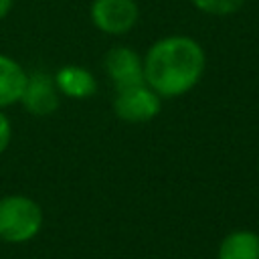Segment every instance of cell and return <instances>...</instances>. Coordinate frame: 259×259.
<instances>
[{
  "mask_svg": "<svg viewBox=\"0 0 259 259\" xmlns=\"http://www.w3.org/2000/svg\"><path fill=\"white\" fill-rule=\"evenodd\" d=\"M144 59V81L162 99L192 91L206 69L202 45L188 34H168L150 45Z\"/></svg>",
  "mask_w": 259,
  "mask_h": 259,
  "instance_id": "1",
  "label": "cell"
},
{
  "mask_svg": "<svg viewBox=\"0 0 259 259\" xmlns=\"http://www.w3.org/2000/svg\"><path fill=\"white\" fill-rule=\"evenodd\" d=\"M45 223L40 204L26 194H6L0 198V241L20 245L32 241Z\"/></svg>",
  "mask_w": 259,
  "mask_h": 259,
  "instance_id": "2",
  "label": "cell"
},
{
  "mask_svg": "<svg viewBox=\"0 0 259 259\" xmlns=\"http://www.w3.org/2000/svg\"><path fill=\"white\" fill-rule=\"evenodd\" d=\"M61 103V93L55 85L53 75L34 71L28 73L26 87L20 97V105L34 117H47L59 109Z\"/></svg>",
  "mask_w": 259,
  "mask_h": 259,
  "instance_id": "6",
  "label": "cell"
},
{
  "mask_svg": "<svg viewBox=\"0 0 259 259\" xmlns=\"http://www.w3.org/2000/svg\"><path fill=\"white\" fill-rule=\"evenodd\" d=\"M10 140H12V123L4 113V109H0V154L6 152V148L10 146Z\"/></svg>",
  "mask_w": 259,
  "mask_h": 259,
  "instance_id": "11",
  "label": "cell"
},
{
  "mask_svg": "<svg viewBox=\"0 0 259 259\" xmlns=\"http://www.w3.org/2000/svg\"><path fill=\"white\" fill-rule=\"evenodd\" d=\"M162 111V97L146 83L115 91L113 113L123 123H148Z\"/></svg>",
  "mask_w": 259,
  "mask_h": 259,
  "instance_id": "3",
  "label": "cell"
},
{
  "mask_svg": "<svg viewBox=\"0 0 259 259\" xmlns=\"http://www.w3.org/2000/svg\"><path fill=\"white\" fill-rule=\"evenodd\" d=\"M192 6L210 16H231L243 8L247 0H190Z\"/></svg>",
  "mask_w": 259,
  "mask_h": 259,
  "instance_id": "10",
  "label": "cell"
},
{
  "mask_svg": "<svg viewBox=\"0 0 259 259\" xmlns=\"http://www.w3.org/2000/svg\"><path fill=\"white\" fill-rule=\"evenodd\" d=\"M103 67L115 91L146 83L144 81V59L130 47H121V45L111 47L105 53Z\"/></svg>",
  "mask_w": 259,
  "mask_h": 259,
  "instance_id": "5",
  "label": "cell"
},
{
  "mask_svg": "<svg viewBox=\"0 0 259 259\" xmlns=\"http://www.w3.org/2000/svg\"><path fill=\"white\" fill-rule=\"evenodd\" d=\"M217 259H259V233L251 229L227 233L219 243Z\"/></svg>",
  "mask_w": 259,
  "mask_h": 259,
  "instance_id": "9",
  "label": "cell"
},
{
  "mask_svg": "<svg viewBox=\"0 0 259 259\" xmlns=\"http://www.w3.org/2000/svg\"><path fill=\"white\" fill-rule=\"evenodd\" d=\"M93 26L109 36L127 34L140 20L136 0H93L89 8Z\"/></svg>",
  "mask_w": 259,
  "mask_h": 259,
  "instance_id": "4",
  "label": "cell"
},
{
  "mask_svg": "<svg viewBox=\"0 0 259 259\" xmlns=\"http://www.w3.org/2000/svg\"><path fill=\"white\" fill-rule=\"evenodd\" d=\"M12 4H14V0H0V20H4L10 14Z\"/></svg>",
  "mask_w": 259,
  "mask_h": 259,
  "instance_id": "12",
  "label": "cell"
},
{
  "mask_svg": "<svg viewBox=\"0 0 259 259\" xmlns=\"http://www.w3.org/2000/svg\"><path fill=\"white\" fill-rule=\"evenodd\" d=\"M26 79L28 73L24 71V67L16 59L0 53V109L20 103Z\"/></svg>",
  "mask_w": 259,
  "mask_h": 259,
  "instance_id": "8",
  "label": "cell"
},
{
  "mask_svg": "<svg viewBox=\"0 0 259 259\" xmlns=\"http://www.w3.org/2000/svg\"><path fill=\"white\" fill-rule=\"evenodd\" d=\"M61 95L69 99H89L97 93L95 75L81 65H63L53 75Z\"/></svg>",
  "mask_w": 259,
  "mask_h": 259,
  "instance_id": "7",
  "label": "cell"
}]
</instances>
